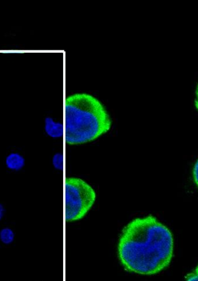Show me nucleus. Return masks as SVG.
I'll use <instances>...</instances> for the list:
<instances>
[{
    "label": "nucleus",
    "mask_w": 198,
    "mask_h": 281,
    "mask_svg": "<svg viewBox=\"0 0 198 281\" xmlns=\"http://www.w3.org/2000/svg\"><path fill=\"white\" fill-rule=\"evenodd\" d=\"M171 231L152 216L135 218L120 236L118 255L124 268L132 273L152 275L167 267L173 255Z\"/></svg>",
    "instance_id": "1"
},
{
    "label": "nucleus",
    "mask_w": 198,
    "mask_h": 281,
    "mask_svg": "<svg viewBox=\"0 0 198 281\" xmlns=\"http://www.w3.org/2000/svg\"><path fill=\"white\" fill-rule=\"evenodd\" d=\"M65 139L71 146L93 142L106 134L112 119L105 106L87 93L67 96L65 102Z\"/></svg>",
    "instance_id": "2"
},
{
    "label": "nucleus",
    "mask_w": 198,
    "mask_h": 281,
    "mask_svg": "<svg viewBox=\"0 0 198 281\" xmlns=\"http://www.w3.org/2000/svg\"><path fill=\"white\" fill-rule=\"evenodd\" d=\"M96 194L79 178H67L65 183V216L67 222L82 219L95 202Z\"/></svg>",
    "instance_id": "3"
},
{
    "label": "nucleus",
    "mask_w": 198,
    "mask_h": 281,
    "mask_svg": "<svg viewBox=\"0 0 198 281\" xmlns=\"http://www.w3.org/2000/svg\"><path fill=\"white\" fill-rule=\"evenodd\" d=\"M45 131L48 136L53 138L64 136V124L56 122L51 117H47L45 119Z\"/></svg>",
    "instance_id": "4"
},
{
    "label": "nucleus",
    "mask_w": 198,
    "mask_h": 281,
    "mask_svg": "<svg viewBox=\"0 0 198 281\" xmlns=\"http://www.w3.org/2000/svg\"><path fill=\"white\" fill-rule=\"evenodd\" d=\"M7 166L13 171H19L25 166L23 156L18 153H11L6 158Z\"/></svg>",
    "instance_id": "5"
},
{
    "label": "nucleus",
    "mask_w": 198,
    "mask_h": 281,
    "mask_svg": "<svg viewBox=\"0 0 198 281\" xmlns=\"http://www.w3.org/2000/svg\"><path fill=\"white\" fill-rule=\"evenodd\" d=\"M15 235L13 231L8 227L4 228L0 231V240L5 244H10L14 240Z\"/></svg>",
    "instance_id": "6"
},
{
    "label": "nucleus",
    "mask_w": 198,
    "mask_h": 281,
    "mask_svg": "<svg viewBox=\"0 0 198 281\" xmlns=\"http://www.w3.org/2000/svg\"><path fill=\"white\" fill-rule=\"evenodd\" d=\"M52 163L54 167L58 170H61L64 167V158L61 153H57L53 156Z\"/></svg>",
    "instance_id": "7"
},
{
    "label": "nucleus",
    "mask_w": 198,
    "mask_h": 281,
    "mask_svg": "<svg viewBox=\"0 0 198 281\" xmlns=\"http://www.w3.org/2000/svg\"><path fill=\"white\" fill-rule=\"evenodd\" d=\"M185 279L188 281H198V265L191 273L187 274Z\"/></svg>",
    "instance_id": "8"
},
{
    "label": "nucleus",
    "mask_w": 198,
    "mask_h": 281,
    "mask_svg": "<svg viewBox=\"0 0 198 281\" xmlns=\"http://www.w3.org/2000/svg\"><path fill=\"white\" fill-rule=\"evenodd\" d=\"M193 177L195 182L196 186L198 187V159L196 160L193 168Z\"/></svg>",
    "instance_id": "9"
},
{
    "label": "nucleus",
    "mask_w": 198,
    "mask_h": 281,
    "mask_svg": "<svg viewBox=\"0 0 198 281\" xmlns=\"http://www.w3.org/2000/svg\"><path fill=\"white\" fill-rule=\"evenodd\" d=\"M195 106L196 109L198 110V84L195 91Z\"/></svg>",
    "instance_id": "10"
},
{
    "label": "nucleus",
    "mask_w": 198,
    "mask_h": 281,
    "mask_svg": "<svg viewBox=\"0 0 198 281\" xmlns=\"http://www.w3.org/2000/svg\"><path fill=\"white\" fill-rule=\"evenodd\" d=\"M4 208L3 205L0 204V220H1L4 216Z\"/></svg>",
    "instance_id": "11"
}]
</instances>
